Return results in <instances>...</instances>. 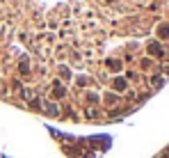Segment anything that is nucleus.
<instances>
[{"mask_svg":"<svg viewBox=\"0 0 169 158\" xmlns=\"http://www.w3.org/2000/svg\"><path fill=\"white\" fill-rule=\"evenodd\" d=\"M114 89H117V92L126 89V80H123V78H117V80H114Z\"/></svg>","mask_w":169,"mask_h":158,"instance_id":"f257e3e1","label":"nucleus"},{"mask_svg":"<svg viewBox=\"0 0 169 158\" xmlns=\"http://www.w3.org/2000/svg\"><path fill=\"white\" fill-rule=\"evenodd\" d=\"M53 94H55V96H62V94H64V89H62V87H55V92H53Z\"/></svg>","mask_w":169,"mask_h":158,"instance_id":"f03ea898","label":"nucleus"}]
</instances>
